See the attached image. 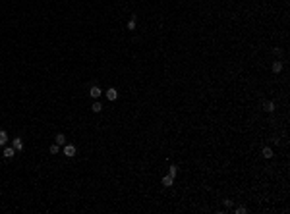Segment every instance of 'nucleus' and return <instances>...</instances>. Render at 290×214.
<instances>
[{
	"mask_svg": "<svg viewBox=\"0 0 290 214\" xmlns=\"http://www.w3.org/2000/svg\"><path fill=\"white\" fill-rule=\"evenodd\" d=\"M62 153H64V156H68V158H72V156L76 154V147H73V145H64Z\"/></svg>",
	"mask_w": 290,
	"mask_h": 214,
	"instance_id": "nucleus-1",
	"label": "nucleus"
},
{
	"mask_svg": "<svg viewBox=\"0 0 290 214\" xmlns=\"http://www.w3.org/2000/svg\"><path fill=\"white\" fill-rule=\"evenodd\" d=\"M89 94H91V98H99L101 94H103V91H101V89L97 87V85H93V87H91V91H89Z\"/></svg>",
	"mask_w": 290,
	"mask_h": 214,
	"instance_id": "nucleus-2",
	"label": "nucleus"
},
{
	"mask_svg": "<svg viewBox=\"0 0 290 214\" xmlns=\"http://www.w3.org/2000/svg\"><path fill=\"white\" fill-rule=\"evenodd\" d=\"M107 98H108V100H116V98H118V91L110 87L108 91H107Z\"/></svg>",
	"mask_w": 290,
	"mask_h": 214,
	"instance_id": "nucleus-3",
	"label": "nucleus"
},
{
	"mask_svg": "<svg viewBox=\"0 0 290 214\" xmlns=\"http://www.w3.org/2000/svg\"><path fill=\"white\" fill-rule=\"evenodd\" d=\"M263 110H265V112H273V110H275V102H273V100H265L263 102Z\"/></svg>",
	"mask_w": 290,
	"mask_h": 214,
	"instance_id": "nucleus-4",
	"label": "nucleus"
},
{
	"mask_svg": "<svg viewBox=\"0 0 290 214\" xmlns=\"http://www.w3.org/2000/svg\"><path fill=\"white\" fill-rule=\"evenodd\" d=\"M4 158H12V156H14L16 154V149H14V147H8V149H4Z\"/></svg>",
	"mask_w": 290,
	"mask_h": 214,
	"instance_id": "nucleus-5",
	"label": "nucleus"
},
{
	"mask_svg": "<svg viewBox=\"0 0 290 214\" xmlns=\"http://www.w3.org/2000/svg\"><path fill=\"white\" fill-rule=\"evenodd\" d=\"M12 147H14L16 151H23V141H22L19 137H16V139H14V145H12Z\"/></svg>",
	"mask_w": 290,
	"mask_h": 214,
	"instance_id": "nucleus-6",
	"label": "nucleus"
},
{
	"mask_svg": "<svg viewBox=\"0 0 290 214\" xmlns=\"http://www.w3.org/2000/svg\"><path fill=\"white\" fill-rule=\"evenodd\" d=\"M54 141H56V145H60V147H64V145H66V137H64L62 133H58V135H56V137H54Z\"/></svg>",
	"mask_w": 290,
	"mask_h": 214,
	"instance_id": "nucleus-7",
	"label": "nucleus"
},
{
	"mask_svg": "<svg viewBox=\"0 0 290 214\" xmlns=\"http://www.w3.org/2000/svg\"><path fill=\"white\" fill-rule=\"evenodd\" d=\"M172 183H174V178H170V176H165V178H162V185H165V187H170Z\"/></svg>",
	"mask_w": 290,
	"mask_h": 214,
	"instance_id": "nucleus-8",
	"label": "nucleus"
},
{
	"mask_svg": "<svg viewBox=\"0 0 290 214\" xmlns=\"http://www.w3.org/2000/svg\"><path fill=\"white\" fill-rule=\"evenodd\" d=\"M261 154H263V158H271V156H273V151L269 149V147H263V151H261Z\"/></svg>",
	"mask_w": 290,
	"mask_h": 214,
	"instance_id": "nucleus-9",
	"label": "nucleus"
},
{
	"mask_svg": "<svg viewBox=\"0 0 290 214\" xmlns=\"http://www.w3.org/2000/svg\"><path fill=\"white\" fill-rule=\"evenodd\" d=\"M280 69H283V62H279V60H277V62H273V72H275V73H279Z\"/></svg>",
	"mask_w": 290,
	"mask_h": 214,
	"instance_id": "nucleus-10",
	"label": "nucleus"
},
{
	"mask_svg": "<svg viewBox=\"0 0 290 214\" xmlns=\"http://www.w3.org/2000/svg\"><path fill=\"white\" fill-rule=\"evenodd\" d=\"M6 141H8V133L4 129H0V145H6Z\"/></svg>",
	"mask_w": 290,
	"mask_h": 214,
	"instance_id": "nucleus-11",
	"label": "nucleus"
},
{
	"mask_svg": "<svg viewBox=\"0 0 290 214\" xmlns=\"http://www.w3.org/2000/svg\"><path fill=\"white\" fill-rule=\"evenodd\" d=\"M48 151H50V154H58L60 153V145H56V143H54V145H50V149H48Z\"/></svg>",
	"mask_w": 290,
	"mask_h": 214,
	"instance_id": "nucleus-12",
	"label": "nucleus"
},
{
	"mask_svg": "<svg viewBox=\"0 0 290 214\" xmlns=\"http://www.w3.org/2000/svg\"><path fill=\"white\" fill-rule=\"evenodd\" d=\"M93 112H101V110H103V104H101V102H93Z\"/></svg>",
	"mask_w": 290,
	"mask_h": 214,
	"instance_id": "nucleus-13",
	"label": "nucleus"
},
{
	"mask_svg": "<svg viewBox=\"0 0 290 214\" xmlns=\"http://www.w3.org/2000/svg\"><path fill=\"white\" fill-rule=\"evenodd\" d=\"M128 29H130V31H134V29H136V18H132V19L128 21Z\"/></svg>",
	"mask_w": 290,
	"mask_h": 214,
	"instance_id": "nucleus-14",
	"label": "nucleus"
},
{
	"mask_svg": "<svg viewBox=\"0 0 290 214\" xmlns=\"http://www.w3.org/2000/svg\"><path fill=\"white\" fill-rule=\"evenodd\" d=\"M168 176H170V178H174V176H176V166H170V170H168Z\"/></svg>",
	"mask_w": 290,
	"mask_h": 214,
	"instance_id": "nucleus-15",
	"label": "nucleus"
},
{
	"mask_svg": "<svg viewBox=\"0 0 290 214\" xmlns=\"http://www.w3.org/2000/svg\"><path fill=\"white\" fill-rule=\"evenodd\" d=\"M224 207L230 208V207H232V201H230V199H224Z\"/></svg>",
	"mask_w": 290,
	"mask_h": 214,
	"instance_id": "nucleus-16",
	"label": "nucleus"
},
{
	"mask_svg": "<svg viewBox=\"0 0 290 214\" xmlns=\"http://www.w3.org/2000/svg\"><path fill=\"white\" fill-rule=\"evenodd\" d=\"M273 54H277V56H280V54H283V50H280V48H273Z\"/></svg>",
	"mask_w": 290,
	"mask_h": 214,
	"instance_id": "nucleus-17",
	"label": "nucleus"
},
{
	"mask_svg": "<svg viewBox=\"0 0 290 214\" xmlns=\"http://www.w3.org/2000/svg\"><path fill=\"white\" fill-rule=\"evenodd\" d=\"M236 212H238V214H244V212H246V208H244V207H240V208H236Z\"/></svg>",
	"mask_w": 290,
	"mask_h": 214,
	"instance_id": "nucleus-18",
	"label": "nucleus"
}]
</instances>
